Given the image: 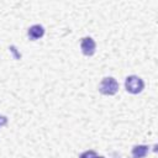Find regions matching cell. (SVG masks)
<instances>
[{"mask_svg": "<svg viewBox=\"0 0 158 158\" xmlns=\"http://www.w3.org/2000/svg\"><path fill=\"white\" fill-rule=\"evenodd\" d=\"M118 90V83L112 77H106L99 85V91L104 95H115Z\"/></svg>", "mask_w": 158, "mask_h": 158, "instance_id": "1", "label": "cell"}, {"mask_svg": "<svg viewBox=\"0 0 158 158\" xmlns=\"http://www.w3.org/2000/svg\"><path fill=\"white\" fill-rule=\"evenodd\" d=\"M125 88L131 94H138V93H141L143 90L144 83H143V80L139 77H137V75H130L125 80Z\"/></svg>", "mask_w": 158, "mask_h": 158, "instance_id": "2", "label": "cell"}, {"mask_svg": "<svg viewBox=\"0 0 158 158\" xmlns=\"http://www.w3.org/2000/svg\"><path fill=\"white\" fill-rule=\"evenodd\" d=\"M96 158H104V157H99V156H98V157H96Z\"/></svg>", "mask_w": 158, "mask_h": 158, "instance_id": "8", "label": "cell"}, {"mask_svg": "<svg viewBox=\"0 0 158 158\" xmlns=\"http://www.w3.org/2000/svg\"><path fill=\"white\" fill-rule=\"evenodd\" d=\"M96 157L98 154L95 151H85L79 156V158H96Z\"/></svg>", "mask_w": 158, "mask_h": 158, "instance_id": "6", "label": "cell"}, {"mask_svg": "<svg viewBox=\"0 0 158 158\" xmlns=\"http://www.w3.org/2000/svg\"><path fill=\"white\" fill-rule=\"evenodd\" d=\"M80 48L83 54L85 56H93L95 53V48H96V43L91 37H84L80 41Z\"/></svg>", "mask_w": 158, "mask_h": 158, "instance_id": "3", "label": "cell"}, {"mask_svg": "<svg viewBox=\"0 0 158 158\" xmlns=\"http://www.w3.org/2000/svg\"><path fill=\"white\" fill-rule=\"evenodd\" d=\"M27 35H28L30 40H32V41L38 40V38H41L44 35V28L41 25H33V26H31L28 28Z\"/></svg>", "mask_w": 158, "mask_h": 158, "instance_id": "4", "label": "cell"}, {"mask_svg": "<svg viewBox=\"0 0 158 158\" xmlns=\"http://www.w3.org/2000/svg\"><path fill=\"white\" fill-rule=\"evenodd\" d=\"M6 123H7V117L4 116V115H0V127L5 126Z\"/></svg>", "mask_w": 158, "mask_h": 158, "instance_id": "7", "label": "cell"}, {"mask_svg": "<svg viewBox=\"0 0 158 158\" xmlns=\"http://www.w3.org/2000/svg\"><path fill=\"white\" fill-rule=\"evenodd\" d=\"M147 153H148V146L138 144L132 148V156L135 158H143V157H146Z\"/></svg>", "mask_w": 158, "mask_h": 158, "instance_id": "5", "label": "cell"}]
</instances>
